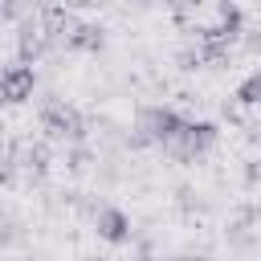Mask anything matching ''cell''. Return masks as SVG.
<instances>
[{
    "mask_svg": "<svg viewBox=\"0 0 261 261\" xmlns=\"http://www.w3.org/2000/svg\"><path fill=\"white\" fill-rule=\"evenodd\" d=\"M216 143V126L212 122H184V130H179V139L171 143V151L175 155H184V159H192V155H204L208 147Z\"/></svg>",
    "mask_w": 261,
    "mask_h": 261,
    "instance_id": "1",
    "label": "cell"
},
{
    "mask_svg": "<svg viewBox=\"0 0 261 261\" xmlns=\"http://www.w3.org/2000/svg\"><path fill=\"white\" fill-rule=\"evenodd\" d=\"M171 261H196V257H171Z\"/></svg>",
    "mask_w": 261,
    "mask_h": 261,
    "instance_id": "7",
    "label": "cell"
},
{
    "mask_svg": "<svg viewBox=\"0 0 261 261\" xmlns=\"http://www.w3.org/2000/svg\"><path fill=\"white\" fill-rule=\"evenodd\" d=\"M237 102H241V106H257V102H261V73H249V77L237 86Z\"/></svg>",
    "mask_w": 261,
    "mask_h": 261,
    "instance_id": "5",
    "label": "cell"
},
{
    "mask_svg": "<svg viewBox=\"0 0 261 261\" xmlns=\"http://www.w3.org/2000/svg\"><path fill=\"white\" fill-rule=\"evenodd\" d=\"M94 228H98V237L102 241H110V245H122L126 237H130V216L122 212V208H98V216H94Z\"/></svg>",
    "mask_w": 261,
    "mask_h": 261,
    "instance_id": "2",
    "label": "cell"
},
{
    "mask_svg": "<svg viewBox=\"0 0 261 261\" xmlns=\"http://www.w3.org/2000/svg\"><path fill=\"white\" fill-rule=\"evenodd\" d=\"M41 122H45V130H49V135H57V139H65V135H69V139H73V135H82V122H77V114H73L69 106H49Z\"/></svg>",
    "mask_w": 261,
    "mask_h": 261,
    "instance_id": "4",
    "label": "cell"
},
{
    "mask_svg": "<svg viewBox=\"0 0 261 261\" xmlns=\"http://www.w3.org/2000/svg\"><path fill=\"white\" fill-rule=\"evenodd\" d=\"M33 65H12V69H4V98L16 106V102H24V98H33Z\"/></svg>",
    "mask_w": 261,
    "mask_h": 261,
    "instance_id": "3",
    "label": "cell"
},
{
    "mask_svg": "<svg viewBox=\"0 0 261 261\" xmlns=\"http://www.w3.org/2000/svg\"><path fill=\"white\" fill-rule=\"evenodd\" d=\"M69 45H73V49H102V29H94V24H82V29L69 37Z\"/></svg>",
    "mask_w": 261,
    "mask_h": 261,
    "instance_id": "6",
    "label": "cell"
}]
</instances>
